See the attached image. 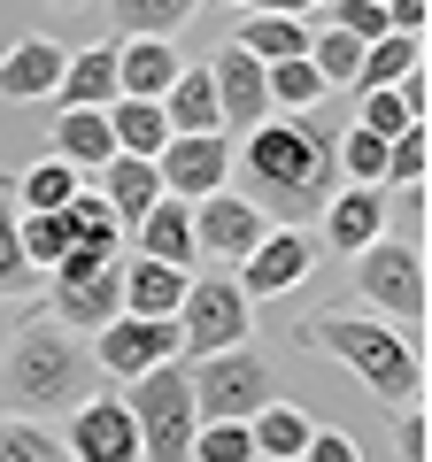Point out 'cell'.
<instances>
[{
    "mask_svg": "<svg viewBox=\"0 0 432 462\" xmlns=\"http://www.w3.org/2000/svg\"><path fill=\"white\" fill-rule=\"evenodd\" d=\"M355 62H363V39H348V32H309V69L324 78V93H348V85H355Z\"/></svg>",
    "mask_w": 432,
    "mask_h": 462,
    "instance_id": "1f68e13d",
    "label": "cell"
},
{
    "mask_svg": "<svg viewBox=\"0 0 432 462\" xmlns=\"http://www.w3.org/2000/svg\"><path fill=\"white\" fill-rule=\"evenodd\" d=\"M371 239H386V185H333V200L316 208V247L363 254Z\"/></svg>",
    "mask_w": 432,
    "mask_h": 462,
    "instance_id": "5bb4252c",
    "label": "cell"
},
{
    "mask_svg": "<svg viewBox=\"0 0 432 462\" xmlns=\"http://www.w3.org/2000/svg\"><path fill=\"white\" fill-rule=\"evenodd\" d=\"M8 185H16V208H23V216H39V208H62V200L78 193L85 178H78L70 162H39V170H16Z\"/></svg>",
    "mask_w": 432,
    "mask_h": 462,
    "instance_id": "4dcf8cb0",
    "label": "cell"
},
{
    "mask_svg": "<svg viewBox=\"0 0 432 462\" xmlns=\"http://www.w3.org/2000/svg\"><path fill=\"white\" fill-rule=\"evenodd\" d=\"M340 185H386V139L371 132H340Z\"/></svg>",
    "mask_w": 432,
    "mask_h": 462,
    "instance_id": "836d02e7",
    "label": "cell"
},
{
    "mask_svg": "<svg viewBox=\"0 0 432 462\" xmlns=\"http://www.w3.org/2000/svg\"><path fill=\"white\" fill-rule=\"evenodd\" d=\"M324 32H348V39H386V0H324Z\"/></svg>",
    "mask_w": 432,
    "mask_h": 462,
    "instance_id": "d590c367",
    "label": "cell"
},
{
    "mask_svg": "<svg viewBox=\"0 0 432 462\" xmlns=\"http://www.w3.org/2000/svg\"><path fill=\"white\" fill-rule=\"evenodd\" d=\"M263 231H270V216L255 208L248 193H232V185H224V193H209V200H193V247L216 254L224 270L248 263V254L263 247Z\"/></svg>",
    "mask_w": 432,
    "mask_h": 462,
    "instance_id": "8fae6325",
    "label": "cell"
},
{
    "mask_svg": "<svg viewBox=\"0 0 432 462\" xmlns=\"http://www.w3.org/2000/svg\"><path fill=\"white\" fill-rule=\"evenodd\" d=\"M394 455H401V462H425V455H432V431H425V401L394 409Z\"/></svg>",
    "mask_w": 432,
    "mask_h": 462,
    "instance_id": "60d3db41",
    "label": "cell"
},
{
    "mask_svg": "<svg viewBox=\"0 0 432 462\" xmlns=\"http://www.w3.org/2000/svg\"><path fill=\"white\" fill-rule=\"evenodd\" d=\"M62 216H70V231H78V239H93V247H117V239H124L117 216H108V200H100V185H78V193L62 200Z\"/></svg>",
    "mask_w": 432,
    "mask_h": 462,
    "instance_id": "e575fe53",
    "label": "cell"
},
{
    "mask_svg": "<svg viewBox=\"0 0 432 462\" xmlns=\"http://www.w3.org/2000/svg\"><path fill=\"white\" fill-rule=\"evenodd\" d=\"M16 224H23V208H16V185L0 178V300H16V293H32V285H39V270L23 263V239H16Z\"/></svg>",
    "mask_w": 432,
    "mask_h": 462,
    "instance_id": "f546056e",
    "label": "cell"
},
{
    "mask_svg": "<svg viewBox=\"0 0 432 462\" xmlns=\"http://www.w3.org/2000/svg\"><path fill=\"white\" fill-rule=\"evenodd\" d=\"M185 285H193V270H170V263H155V254H132V263H117L124 316H178Z\"/></svg>",
    "mask_w": 432,
    "mask_h": 462,
    "instance_id": "2e32d148",
    "label": "cell"
},
{
    "mask_svg": "<svg viewBox=\"0 0 432 462\" xmlns=\"http://www.w3.org/2000/svg\"><path fill=\"white\" fill-rule=\"evenodd\" d=\"M62 69H70V47H62V39H47V32L8 39V54H0V100H54Z\"/></svg>",
    "mask_w": 432,
    "mask_h": 462,
    "instance_id": "9a60e30c",
    "label": "cell"
},
{
    "mask_svg": "<svg viewBox=\"0 0 432 462\" xmlns=\"http://www.w3.org/2000/svg\"><path fill=\"white\" fill-rule=\"evenodd\" d=\"M185 385H193L201 424H248L263 401H278V363L255 355V339H248V346H224V355H193Z\"/></svg>",
    "mask_w": 432,
    "mask_h": 462,
    "instance_id": "277c9868",
    "label": "cell"
},
{
    "mask_svg": "<svg viewBox=\"0 0 432 462\" xmlns=\"http://www.w3.org/2000/svg\"><path fill=\"white\" fill-rule=\"evenodd\" d=\"M209 85H216V108H224V132H232V139L255 132L263 116H278V108H270V85H263V62H255L248 47H232V39L216 47Z\"/></svg>",
    "mask_w": 432,
    "mask_h": 462,
    "instance_id": "4fadbf2b",
    "label": "cell"
},
{
    "mask_svg": "<svg viewBox=\"0 0 432 462\" xmlns=\"http://www.w3.org/2000/svg\"><path fill=\"white\" fill-rule=\"evenodd\" d=\"M409 124H425V116H409V108H401V100H394V85H386V93H363V108H355V132H371V139H401Z\"/></svg>",
    "mask_w": 432,
    "mask_h": 462,
    "instance_id": "f35d334b",
    "label": "cell"
},
{
    "mask_svg": "<svg viewBox=\"0 0 432 462\" xmlns=\"http://www.w3.org/2000/svg\"><path fill=\"white\" fill-rule=\"evenodd\" d=\"M209 0H108V23L117 39H178Z\"/></svg>",
    "mask_w": 432,
    "mask_h": 462,
    "instance_id": "d4e9b609",
    "label": "cell"
},
{
    "mask_svg": "<svg viewBox=\"0 0 432 462\" xmlns=\"http://www.w3.org/2000/svg\"><path fill=\"white\" fill-rule=\"evenodd\" d=\"M355 270V293L371 300V316L386 324H425L432 293H425V247L417 239H371L363 254H348Z\"/></svg>",
    "mask_w": 432,
    "mask_h": 462,
    "instance_id": "8992f818",
    "label": "cell"
},
{
    "mask_svg": "<svg viewBox=\"0 0 432 462\" xmlns=\"http://www.w3.org/2000/svg\"><path fill=\"white\" fill-rule=\"evenodd\" d=\"M163 124L170 139H193V132H224V108H216V85H209V62H185L163 93Z\"/></svg>",
    "mask_w": 432,
    "mask_h": 462,
    "instance_id": "7402d4cb",
    "label": "cell"
},
{
    "mask_svg": "<svg viewBox=\"0 0 432 462\" xmlns=\"http://www.w3.org/2000/svg\"><path fill=\"white\" fill-rule=\"evenodd\" d=\"M117 100V39H93V47H70V69L54 85V108H108Z\"/></svg>",
    "mask_w": 432,
    "mask_h": 462,
    "instance_id": "ffe728a7",
    "label": "cell"
},
{
    "mask_svg": "<svg viewBox=\"0 0 432 462\" xmlns=\"http://www.w3.org/2000/svg\"><path fill=\"white\" fill-rule=\"evenodd\" d=\"M425 23H432V0H386V32L425 39Z\"/></svg>",
    "mask_w": 432,
    "mask_h": 462,
    "instance_id": "7bdbcfd3",
    "label": "cell"
},
{
    "mask_svg": "<svg viewBox=\"0 0 432 462\" xmlns=\"http://www.w3.org/2000/svg\"><path fill=\"white\" fill-rule=\"evenodd\" d=\"M108 263H117V247H93V239H78V247H70L62 263L47 270V285H78V278H100Z\"/></svg>",
    "mask_w": 432,
    "mask_h": 462,
    "instance_id": "ab89813d",
    "label": "cell"
},
{
    "mask_svg": "<svg viewBox=\"0 0 432 462\" xmlns=\"http://www.w3.org/2000/svg\"><path fill=\"white\" fill-rule=\"evenodd\" d=\"M132 239H139V254H155V263L193 270V263H201V247H193V200L163 193V200H155V208L132 224Z\"/></svg>",
    "mask_w": 432,
    "mask_h": 462,
    "instance_id": "e0dca14e",
    "label": "cell"
},
{
    "mask_svg": "<svg viewBox=\"0 0 432 462\" xmlns=\"http://www.w3.org/2000/svg\"><path fill=\"white\" fill-rule=\"evenodd\" d=\"M155 178H163V193L178 200H209L232 185V132H193V139H163V154H155Z\"/></svg>",
    "mask_w": 432,
    "mask_h": 462,
    "instance_id": "7c38bea8",
    "label": "cell"
},
{
    "mask_svg": "<svg viewBox=\"0 0 432 462\" xmlns=\"http://www.w3.org/2000/svg\"><path fill=\"white\" fill-rule=\"evenodd\" d=\"M316 231H301V224H270L263 231V247L248 254V263L232 270V285L248 300H278V293H301L309 285V270H316Z\"/></svg>",
    "mask_w": 432,
    "mask_h": 462,
    "instance_id": "9c48e42d",
    "label": "cell"
},
{
    "mask_svg": "<svg viewBox=\"0 0 432 462\" xmlns=\"http://www.w3.org/2000/svg\"><path fill=\"white\" fill-rule=\"evenodd\" d=\"M100 200H108V216H117V231H132L139 216L163 200V178H155L147 154H108V162H100Z\"/></svg>",
    "mask_w": 432,
    "mask_h": 462,
    "instance_id": "d6986e66",
    "label": "cell"
},
{
    "mask_svg": "<svg viewBox=\"0 0 432 462\" xmlns=\"http://www.w3.org/2000/svg\"><path fill=\"white\" fill-rule=\"evenodd\" d=\"M178 69H185V62H178V47H170V39H117V93L163 100Z\"/></svg>",
    "mask_w": 432,
    "mask_h": 462,
    "instance_id": "603a6c76",
    "label": "cell"
},
{
    "mask_svg": "<svg viewBox=\"0 0 432 462\" xmlns=\"http://www.w3.org/2000/svg\"><path fill=\"white\" fill-rule=\"evenodd\" d=\"M100 363L93 346L78 339V331H62L47 309L23 316L16 331H8V355H0V393H8V409L23 416H70L78 401L100 393Z\"/></svg>",
    "mask_w": 432,
    "mask_h": 462,
    "instance_id": "7a4b0ae2",
    "label": "cell"
},
{
    "mask_svg": "<svg viewBox=\"0 0 432 462\" xmlns=\"http://www.w3.org/2000/svg\"><path fill=\"white\" fill-rule=\"evenodd\" d=\"M394 100H401V108H409V116H425V108H432V78H425V62H417L409 78L394 85Z\"/></svg>",
    "mask_w": 432,
    "mask_h": 462,
    "instance_id": "f6af8a7d",
    "label": "cell"
},
{
    "mask_svg": "<svg viewBox=\"0 0 432 462\" xmlns=\"http://www.w3.org/2000/svg\"><path fill=\"white\" fill-rule=\"evenodd\" d=\"M425 162H432L425 124H409L401 139H386V185H425Z\"/></svg>",
    "mask_w": 432,
    "mask_h": 462,
    "instance_id": "8d00e7d4",
    "label": "cell"
},
{
    "mask_svg": "<svg viewBox=\"0 0 432 462\" xmlns=\"http://www.w3.org/2000/svg\"><path fill=\"white\" fill-rule=\"evenodd\" d=\"M263 85H270V108H278V116H301V108H316V100H333V93H324V78L309 69V54L263 62Z\"/></svg>",
    "mask_w": 432,
    "mask_h": 462,
    "instance_id": "f1b7e54d",
    "label": "cell"
},
{
    "mask_svg": "<svg viewBox=\"0 0 432 462\" xmlns=\"http://www.w3.org/2000/svg\"><path fill=\"white\" fill-rule=\"evenodd\" d=\"M108 139H117V154H163V139H170V124H163V100H132V93H117L108 100Z\"/></svg>",
    "mask_w": 432,
    "mask_h": 462,
    "instance_id": "484cf974",
    "label": "cell"
},
{
    "mask_svg": "<svg viewBox=\"0 0 432 462\" xmlns=\"http://www.w3.org/2000/svg\"><path fill=\"white\" fill-rule=\"evenodd\" d=\"M62 424H70L62 431L70 462H139V424H132V409H124L117 385H100L93 401H78Z\"/></svg>",
    "mask_w": 432,
    "mask_h": 462,
    "instance_id": "30bf717a",
    "label": "cell"
},
{
    "mask_svg": "<svg viewBox=\"0 0 432 462\" xmlns=\"http://www.w3.org/2000/svg\"><path fill=\"white\" fill-rule=\"evenodd\" d=\"M340 132H348V116L340 108H301V116H263L255 132H239V170L255 185V208L270 224H316V208L333 200L340 185Z\"/></svg>",
    "mask_w": 432,
    "mask_h": 462,
    "instance_id": "6da1fadb",
    "label": "cell"
},
{
    "mask_svg": "<svg viewBox=\"0 0 432 462\" xmlns=\"http://www.w3.org/2000/svg\"><path fill=\"white\" fill-rule=\"evenodd\" d=\"M301 462H363V447H355L348 431H324V424H316L309 447H301Z\"/></svg>",
    "mask_w": 432,
    "mask_h": 462,
    "instance_id": "b9f144b4",
    "label": "cell"
},
{
    "mask_svg": "<svg viewBox=\"0 0 432 462\" xmlns=\"http://www.w3.org/2000/svg\"><path fill=\"white\" fill-rule=\"evenodd\" d=\"M193 462H255L248 424H193Z\"/></svg>",
    "mask_w": 432,
    "mask_h": 462,
    "instance_id": "74e56055",
    "label": "cell"
},
{
    "mask_svg": "<svg viewBox=\"0 0 432 462\" xmlns=\"http://www.w3.org/2000/svg\"><path fill=\"white\" fill-rule=\"evenodd\" d=\"M47 316L62 331H100L108 316H124V293H117V263L100 270V278H78V285H47Z\"/></svg>",
    "mask_w": 432,
    "mask_h": 462,
    "instance_id": "ac0fdd59",
    "label": "cell"
},
{
    "mask_svg": "<svg viewBox=\"0 0 432 462\" xmlns=\"http://www.w3.org/2000/svg\"><path fill=\"white\" fill-rule=\"evenodd\" d=\"M124 409L139 424V462H193V385H185V363H155L147 378L124 385Z\"/></svg>",
    "mask_w": 432,
    "mask_h": 462,
    "instance_id": "5b68a950",
    "label": "cell"
},
{
    "mask_svg": "<svg viewBox=\"0 0 432 462\" xmlns=\"http://www.w3.org/2000/svg\"><path fill=\"white\" fill-rule=\"evenodd\" d=\"M54 162H70L78 178H100V162L117 154V139H108V116L100 108H54Z\"/></svg>",
    "mask_w": 432,
    "mask_h": 462,
    "instance_id": "44dd1931",
    "label": "cell"
},
{
    "mask_svg": "<svg viewBox=\"0 0 432 462\" xmlns=\"http://www.w3.org/2000/svg\"><path fill=\"white\" fill-rule=\"evenodd\" d=\"M170 324H178V355H224L255 339V300L232 278H193Z\"/></svg>",
    "mask_w": 432,
    "mask_h": 462,
    "instance_id": "52a82bcc",
    "label": "cell"
},
{
    "mask_svg": "<svg viewBox=\"0 0 432 462\" xmlns=\"http://www.w3.org/2000/svg\"><path fill=\"white\" fill-rule=\"evenodd\" d=\"M0 462H70L62 439H54L47 424H32V416H0Z\"/></svg>",
    "mask_w": 432,
    "mask_h": 462,
    "instance_id": "d6a6232c",
    "label": "cell"
},
{
    "mask_svg": "<svg viewBox=\"0 0 432 462\" xmlns=\"http://www.w3.org/2000/svg\"><path fill=\"white\" fill-rule=\"evenodd\" d=\"M316 416L294 409V401H263V409L248 416V439H255V462H301V447H309Z\"/></svg>",
    "mask_w": 432,
    "mask_h": 462,
    "instance_id": "cb8c5ba5",
    "label": "cell"
},
{
    "mask_svg": "<svg viewBox=\"0 0 432 462\" xmlns=\"http://www.w3.org/2000/svg\"><path fill=\"white\" fill-rule=\"evenodd\" d=\"M301 339H309L316 355H333L340 370H355V378H363L386 409L425 401V355H417V346L401 339V324H386V316L324 309V316H309V331H301Z\"/></svg>",
    "mask_w": 432,
    "mask_h": 462,
    "instance_id": "3957f363",
    "label": "cell"
},
{
    "mask_svg": "<svg viewBox=\"0 0 432 462\" xmlns=\"http://www.w3.org/2000/svg\"><path fill=\"white\" fill-rule=\"evenodd\" d=\"M417 62H425V39L386 32V39H371V47H363V62H355V85H348V93H386V85H401Z\"/></svg>",
    "mask_w": 432,
    "mask_h": 462,
    "instance_id": "4316f807",
    "label": "cell"
},
{
    "mask_svg": "<svg viewBox=\"0 0 432 462\" xmlns=\"http://www.w3.org/2000/svg\"><path fill=\"white\" fill-rule=\"evenodd\" d=\"M232 47H248L255 62H286V54H309V23L301 16H239Z\"/></svg>",
    "mask_w": 432,
    "mask_h": 462,
    "instance_id": "83f0119b",
    "label": "cell"
},
{
    "mask_svg": "<svg viewBox=\"0 0 432 462\" xmlns=\"http://www.w3.org/2000/svg\"><path fill=\"white\" fill-rule=\"evenodd\" d=\"M178 355V324L170 316H108V324L93 331V363L108 385H132L147 378L155 363H170Z\"/></svg>",
    "mask_w": 432,
    "mask_h": 462,
    "instance_id": "ba28073f",
    "label": "cell"
},
{
    "mask_svg": "<svg viewBox=\"0 0 432 462\" xmlns=\"http://www.w3.org/2000/svg\"><path fill=\"white\" fill-rule=\"evenodd\" d=\"M224 8H239V16H309L324 0H224Z\"/></svg>",
    "mask_w": 432,
    "mask_h": 462,
    "instance_id": "ee69618b",
    "label": "cell"
},
{
    "mask_svg": "<svg viewBox=\"0 0 432 462\" xmlns=\"http://www.w3.org/2000/svg\"><path fill=\"white\" fill-rule=\"evenodd\" d=\"M47 8H93V0H47Z\"/></svg>",
    "mask_w": 432,
    "mask_h": 462,
    "instance_id": "bcb514c9",
    "label": "cell"
}]
</instances>
